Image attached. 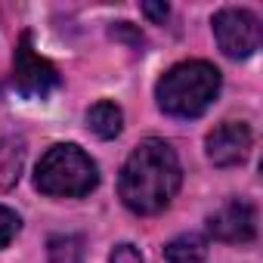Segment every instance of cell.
I'll return each instance as SVG.
<instances>
[{
  "label": "cell",
  "instance_id": "6da1fadb",
  "mask_svg": "<svg viewBox=\"0 0 263 263\" xmlns=\"http://www.w3.org/2000/svg\"><path fill=\"white\" fill-rule=\"evenodd\" d=\"M180 183H183V167L174 146L149 137L124 161L118 177V195L134 214L152 217L171 204Z\"/></svg>",
  "mask_w": 263,
  "mask_h": 263
},
{
  "label": "cell",
  "instance_id": "7a4b0ae2",
  "mask_svg": "<svg viewBox=\"0 0 263 263\" xmlns=\"http://www.w3.org/2000/svg\"><path fill=\"white\" fill-rule=\"evenodd\" d=\"M220 93V71L211 62L192 59L180 62L171 71L161 74L155 87L158 108L174 118H198L211 108V102Z\"/></svg>",
  "mask_w": 263,
  "mask_h": 263
},
{
  "label": "cell",
  "instance_id": "3957f363",
  "mask_svg": "<svg viewBox=\"0 0 263 263\" xmlns=\"http://www.w3.org/2000/svg\"><path fill=\"white\" fill-rule=\"evenodd\" d=\"M96 183H99V171H96L93 158L71 143L53 146L37 161V171H34V186L53 198L90 195L96 189Z\"/></svg>",
  "mask_w": 263,
  "mask_h": 263
},
{
  "label": "cell",
  "instance_id": "277c9868",
  "mask_svg": "<svg viewBox=\"0 0 263 263\" xmlns=\"http://www.w3.org/2000/svg\"><path fill=\"white\" fill-rule=\"evenodd\" d=\"M214 37L220 50L232 59H248L260 50V19L251 10L226 7L214 16Z\"/></svg>",
  "mask_w": 263,
  "mask_h": 263
},
{
  "label": "cell",
  "instance_id": "5b68a950",
  "mask_svg": "<svg viewBox=\"0 0 263 263\" xmlns=\"http://www.w3.org/2000/svg\"><path fill=\"white\" fill-rule=\"evenodd\" d=\"M13 81H16L19 93H22V96H31V99H44V96H50V93L59 87V71H56V65L47 62L41 53H34L28 31L19 37L16 56H13Z\"/></svg>",
  "mask_w": 263,
  "mask_h": 263
},
{
  "label": "cell",
  "instance_id": "8992f818",
  "mask_svg": "<svg viewBox=\"0 0 263 263\" xmlns=\"http://www.w3.org/2000/svg\"><path fill=\"white\" fill-rule=\"evenodd\" d=\"M208 232L217 241H232V245H248L257 235V211L251 201L232 198L226 204H220L211 217H208Z\"/></svg>",
  "mask_w": 263,
  "mask_h": 263
},
{
  "label": "cell",
  "instance_id": "52a82bcc",
  "mask_svg": "<svg viewBox=\"0 0 263 263\" xmlns=\"http://www.w3.org/2000/svg\"><path fill=\"white\" fill-rule=\"evenodd\" d=\"M251 130L241 121H226L208 134V158L217 167H235L251 155Z\"/></svg>",
  "mask_w": 263,
  "mask_h": 263
},
{
  "label": "cell",
  "instance_id": "ba28073f",
  "mask_svg": "<svg viewBox=\"0 0 263 263\" xmlns=\"http://www.w3.org/2000/svg\"><path fill=\"white\" fill-rule=\"evenodd\" d=\"M25 167V143L16 137L0 140V192H10Z\"/></svg>",
  "mask_w": 263,
  "mask_h": 263
},
{
  "label": "cell",
  "instance_id": "9c48e42d",
  "mask_svg": "<svg viewBox=\"0 0 263 263\" xmlns=\"http://www.w3.org/2000/svg\"><path fill=\"white\" fill-rule=\"evenodd\" d=\"M164 260L167 263H204L208 260V238L195 232H183L164 245Z\"/></svg>",
  "mask_w": 263,
  "mask_h": 263
},
{
  "label": "cell",
  "instance_id": "30bf717a",
  "mask_svg": "<svg viewBox=\"0 0 263 263\" xmlns=\"http://www.w3.org/2000/svg\"><path fill=\"white\" fill-rule=\"evenodd\" d=\"M87 127L93 130L99 140H115L121 134V127H124V115H121V108L115 102L102 99V102H96L87 111Z\"/></svg>",
  "mask_w": 263,
  "mask_h": 263
},
{
  "label": "cell",
  "instance_id": "8fae6325",
  "mask_svg": "<svg viewBox=\"0 0 263 263\" xmlns=\"http://www.w3.org/2000/svg\"><path fill=\"white\" fill-rule=\"evenodd\" d=\"M50 263H81L84 260V238L81 235H53L47 241Z\"/></svg>",
  "mask_w": 263,
  "mask_h": 263
},
{
  "label": "cell",
  "instance_id": "7c38bea8",
  "mask_svg": "<svg viewBox=\"0 0 263 263\" xmlns=\"http://www.w3.org/2000/svg\"><path fill=\"white\" fill-rule=\"evenodd\" d=\"M19 226H22L19 214H16V211H10V208H4V204H0V248H7V245H10V241L16 238Z\"/></svg>",
  "mask_w": 263,
  "mask_h": 263
},
{
  "label": "cell",
  "instance_id": "4fadbf2b",
  "mask_svg": "<svg viewBox=\"0 0 263 263\" xmlns=\"http://www.w3.org/2000/svg\"><path fill=\"white\" fill-rule=\"evenodd\" d=\"M108 263H143V254L134 248V245H118L115 251H111V257H108Z\"/></svg>",
  "mask_w": 263,
  "mask_h": 263
},
{
  "label": "cell",
  "instance_id": "5bb4252c",
  "mask_svg": "<svg viewBox=\"0 0 263 263\" xmlns=\"http://www.w3.org/2000/svg\"><path fill=\"white\" fill-rule=\"evenodd\" d=\"M143 13L152 19V22H158V25H164V19H167V4H143Z\"/></svg>",
  "mask_w": 263,
  "mask_h": 263
},
{
  "label": "cell",
  "instance_id": "9a60e30c",
  "mask_svg": "<svg viewBox=\"0 0 263 263\" xmlns=\"http://www.w3.org/2000/svg\"><path fill=\"white\" fill-rule=\"evenodd\" d=\"M111 37H130V44H134V47H140V44H143V34H140V31H130V25H127V22H118V25L111 28Z\"/></svg>",
  "mask_w": 263,
  "mask_h": 263
}]
</instances>
